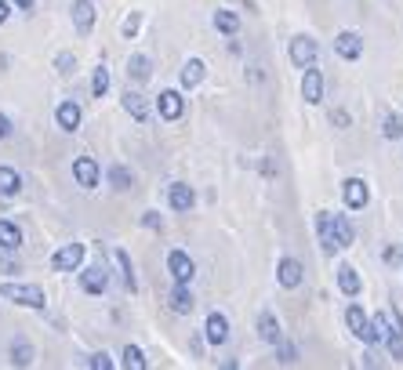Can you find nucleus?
Here are the masks:
<instances>
[{"label": "nucleus", "instance_id": "1", "mask_svg": "<svg viewBox=\"0 0 403 370\" xmlns=\"http://www.w3.org/2000/svg\"><path fill=\"white\" fill-rule=\"evenodd\" d=\"M0 298L18 305V308H33V313H44L48 308V294L37 284H0Z\"/></svg>", "mask_w": 403, "mask_h": 370}, {"label": "nucleus", "instance_id": "2", "mask_svg": "<svg viewBox=\"0 0 403 370\" xmlns=\"http://www.w3.org/2000/svg\"><path fill=\"white\" fill-rule=\"evenodd\" d=\"M346 327L353 330V337H360L363 345H382V334L375 330V320H370L360 305H349L346 308Z\"/></svg>", "mask_w": 403, "mask_h": 370}, {"label": "nucleus", "instance_id": "3", "mask_svg": "<svg viewBox=\"0 0 403 370\" xmlns=\"http://www.w3.org/2000/svg\"><path fill=\"white\" fill-rule=\"evenodd\" d=\"M84 254H87L84 243H66V247H58V251L51 254V269L55 272H77L84 265Z\"/></svg>", "mask_w": 403, "mask_h": 370}, {"label": "nucleus", "instance_id": "4", "mask_svg": "<svg viewBox=\"0 0 403 370\" xmlns=\"http://www.w3.org/2000/svg\"><path fill=\"white\" fill-rule=\"evenodd\" d=\"M287 55H291V62L298 69H305V66H313V62L320 58V44L313 40V37H291V44H287Z\"/></svg>", "mask_w": 403, "mask_h": 370}, {"label": "nucleus", "instance_id": "5", "mask_svg": "<svg viewBox=\"0 0 403 370\" xmlns=\"http://www.w3.org/2000/svg\"><path fill=\"white\" fill-rule=\"evenodd\" d=\"M167 272L175 284H193L197 276V262L185 254V251H167Z\"/></svg>", "mask_w": 403, "mask_h": 370}, {"label": "nucleus", "instance_id": "6", "mask_svg": "<svg viewBox=\"0 0 403 370\" xmlns=\"http://www.w3.org/2000/svg\"><path fill=\"white\" fill-rule=\"evenodd\" d=\"M302 99L309 106H320L324 102V73H320L316 62H313V66H305V73H302Z\"/></svg>", "mask_w": 403, "mask_h": 370}, {"label": "nucleus", "instance_id": "7", "mask_svg": "<svg viewBox=\"0 0 403 370\" xmlns=\"http://www.w3.org/2000/svg\"><path fill=\"white\" fill-rule=\"evenodd\" d=\"M157 113H160V120H167V123L182 120V116H185V99H182V91H175V87L160 91V99H157Z\"/></svg>", "mask_w": 403, "mask_h": 370}, {"label": "nucleus", "instance_id": "8", "mask_svg": "<svg viewBox=\"0 0 403 370\" xmlns=\"http://www.w3.org/2000/svg\"><path fill=\"white\" fill-rule=\"evenodd\" d=\"M80 120H84V109H80V102H58V109H55V123L66 135H77L80 131Z\"/></svg>", "mask_w": 403, "mask_h": 370}, {"label": "nucleus", "instance_id": "9", "mask_svg": "<svg viewBox=\"0 0 403 370\" xmlns=\"http://www.w3.org/2000/svg\"><path fill=\"white\" fill-rule=\"evenodd\" d=\"M197 203V193H193V185H185V181H175L171 189H167V207L175 214H189Z\"/></svg>", "mask_w": 403, "mask_h": 370}, {"label": "nucleus", "instance_id": "10", "mask_svg": "<svg viewBox=\"0 0 403 370\" xmlns=\"http://www.w3.org/2000/svg\"><path fill=\"white\" fill-rule=\"evenodd\" d=\"M276 280H280V287H284V291L302 287V280H305L302 262H298V258H280V265H276Z\"/></svg>", "mask_w": 403, "mask_h": 370}, {"label": "nucleus", "instance_id": "11", "mask_svg": "<svg viewBox=\"0 0 403 370\" xmlns=\"http://www.w3.org/2000/svg\"><path fill=\"white\" fill-rule=\"evenodd\" d=\"M342 200H346V207H349V211H363V207L370 203V189H367V181H363V178H349V181L342 185Z\"/></svg>", "mask_w": 403, "mask_h": 370}, {"label": "nucleus", "instance_id": "12", "mask_svg": "<svg viewBox=\"0 0 403 370\" xmlns=\"http://www.w3.org/2000/svg\"><path fill=\"white\" fill-rule=\"evenodd\" d=\"M109 258H113V265L120 269V280H123V287H128L131 294H138V276H135V265H131L128 251H123V247H109Z\"/></svg>", "mask_w": 403, "mask_h": 370}, {"label": "nucleus", "instance_id": "13", "mask_svg": "<svg viewBox=\"0 0 403 370\" xmlns=\"http://www.w3.org/2000/svg\"><path fill=\"white\" fill-rule=\"evenodd\" d=\"M73 178H77V185L80 189H95L99 185V164H95V157H77L73 160Z\"/></svg>", "mask_w": 403, "mask_h": 370}, {"label": "nucleus", "instance_id": "14", "mask_svg": "<svg viewBox=\"0 0 403 370\" xmlns=\"http://www.w3.org/2000/svg\"><path fill=\"white\" fill-rule=\"evenodd\" d=\"M80 291L84 294H106L109 291V272L102 269V265H91L87 272H80Z\"/></svg>", "mask_w": 403, "mask_h": 370}, {"label": "nucleus", "instance_id": "15", "mask_svg": "<svg viewBox=\"0 0 403 370\" xmlns=\"http://www.w3.org/2000/svg\"><path fill=\"white\" fill-rule=\"evenodd\" d=\"M95 4H91V0H73V29L80 37H87L91 29H95Z\"/></svg>", "mask_w": 403, "mask_h": 370}, {"label": "nucleus", "instance_id": "16", "mask_svg": "<svg viewBox=\"0 0 403 370\" xmlns=\"http://www.w3.org/2000/svg\"><path fill=\"white\" fill-rule=\"evenodd\" d=\"M120 102H123V109H128V116H131V120H138V123H149L153 109H149V102H145V95H142V91H123V95H120Z\"/></svg>", "mask_w": 403, "mask_h": 370}, {"label": "nucleus", "instance_id": "17", "mask_svg": "<svg viewBox=\"0 0 403 370\" xmlns=\"http://www.w3.org/2000/svg\"><path fill=\"white\" fill-rule=\"evenodd\" d=\"M334 51L342 55L346 62H356V58L363 55V37L353 33V29H346V33H338V37H334Z\"/></svg>", "mask_w": 403, "mask_h": 370}, {"label": "nucleus", "instance_id": "18", "mask_svg": "<svg viewBox=\"0 0 403 370\" xmlns=\"http://www.w3.org/2000/svg\"><path fill=\"white\" fill-rule=\"evenodd\" d=\"M204 337L211 345H226L229 342V320L222 316V313H211L207 320H204Z\"/></svg>", "mask_w": 403, "mask_h": 370}, {"label": "nucleus", "instance_id": "19", "mask_svg": "<svg viewBox=\"0 0 403 370\" xmlns=\"http://www.w3.org/2000/svg\"><path fill=\"white\" fill-rule=\"evenodd\" d=\"M316 236H320V247H324V254H334V251H338V240H334V222H331V211H320V214H316Z\"/></svg>", "mask_w": 403, "mask_h": 370}, {"label": "nucleus", "instance_id": "20", "mask_svg": "<svg viewBox=\"0 0 403 370\" xmlns=\"http://www.w3.org/2000/svg\"><path fill=\"white\" fill-rule=\"evenodd\" d=\"M338 287H342L346 298H356L363 291V280H360V272L353 265H338Z\"/></svg>", "mask_w": 403, "mask_h": 370}, {"label": "nucleus", "instance_id": "21", "mask_svg": "<svg viewBox=\"0 0 403 370\" xmlns=\"http://www.w3.org/2000/svg\"><path fill=\"white\" fill-rule=\"evenodd\" d=\"M193 305H197V298L189 294V284H175V291H171V313L189 316V313H193Z\"/></svg>", "mask_w": 403, "mask_h": 370}, {"label": "nucleus", "instance_id": "22", "mask_svg": "<svg viewBox=\"0 0 403 370\" xmlns=\"http://www.w3.org/2000/svg\"><path fill=\"white\" fill-rule=\"evenodd\" d=\"M178 77H182V87H189V91H193V87H200V84H204L207 66H204L200 58H189V62L182 66V73H178Z\"/></svg>", "mask_w": 403, "mask_h": 370}, {"label": "nucleus", "instance_id": "23", "mask_svg": "<svg viewBox=\"0 0 403 370\" xmlns=\"http://www.w3.org/2000/svg\"><path fill=\"white\" fill-rule=\"evenodd\" d=\"M331 222H334V240H338V251H346V247H353V240H356V229H353V222L346 218V214H331Z\"/></svg>", "mask_w": 403, "mask_h": 370}, {"label": "nucleus", "instance_id": "24", "mask_svg": "<svg viewBox=\"0 0 403 370\" xmlns=\"http://www.w3.org/2000/svg\"><path fill=\"white\" fill-rule=\"evenodd\" d=\"M258 337H262L265 345H276V342L284 337V330H280V320H276L272 313H262V316H258Z\"/></svg>", "mask_w": 403, "mask_h": 370}, {"label": "nucleus", "instance_id": "25", "mask_svg": "<svg viewBox=\"0 0 403 370\" xmlns=\"http://www.w3.org/2000/svg\"><path fill=\"white\" fill-rule=\"evenodd\" d=\"M106 178H109V185H113L116 193H128L131 185H135V174H131L128 164H113V167L106 171Z\"/></svg>", "mask_w": 403, "mask_h": 370}, {"label": "nucleus", "instance_id": "26", "mask_svg": "<svg viewBox=\"0 0 403 370\" xmlns=\"http://www.w3.org/2000/svg\"><path fill=\"white\" fill-rule=\"evenodd\" d=\"M214 29H219L222 37H236L240 33V15L229 11V8H219L214 11Z\"/></svg>", "mask_w": 403, "mask_h": 370}, {"label": "nucleus", "instance_id": "27", "mask_svg": "<svg viewBox=\"0 0 403 370\" xmlns=\"http://www.w3.org/2000/svg\"><path fill=\"white\" fill-rule=\"evenodd\" d=\"M22 247V229L8 218H0V251H18Z\"/></svg>", "mask_w": 403, "mask_h": 370}, {"label": "nucleus", "instance_id": "28", "mask_svg": "<svg viewBox=\"0 0 403 370\" xmlns=\"http://www.w3.org/2000/svg\"><path fill=\"white\" fill-rule=\"evenodd\" d=\"M128 77H131L135 84H149V77H153V62H149L145 55H131V58H128Z\"/></svg>", "mask_w": 403, "mask_h": 370}, {"label": "nucleus", "instance_id": "29", "mask_svg": "<svg viewBox=\"0 0 403 370\" xmlns=\"http://www.w3.org/2000/svg\"><path fill=\"white\" fill-rule=\"evenodd\" d=\"M8 356H11L15 366H33V356H37V352H33V345H29V337H15Z\"/></svg>", "mask_w": 403, "mask_h": 370}, {"label": "nucleus", "instance_id": "30", "mask_svg": "<svg viewBox=\"0 0 403 370\" xmlns=\"http://www.w3.org/2000/svg\"><path fill=\"white\" fill-rule=\"evenodd\" d=\"M22 193V174L15 167H0V196H18Z\"/></svg>", "mask_w": 403, "mask_h": 370}, {"label": "nucleus", "instance_id": "31", "mask_svg": "<svg viewBox=\"0 0 403 370\" xmlns=\"http://www.w3.org/2000/svg\"><path fill=\"white\" fill-rule=\"evenodd\" d=\"M106 91H109V69L99 66L91 73V99H106Z\"/></svg>", "mask_w": 403, "mask_h": 370}, {"label": "nucleus", "instance_id": "32", "mask_svg": "<svg viewBox=\"0 0 403 370\" xmlns=\"http://www.w3.org/2000/svg\"><path fill=\"white\" fill-rule=\"evenodd\" d=\"M382 135H385L389 142H399V138H403V116L389 113V116L382 120Z\"/></svg>", "mask_w": 403, "mask_h": 370}, {"label": "nucleus", "instance_id": "33", "mask_svg": "<svg viewBox=\"0 0 403 370\" xmlns=\"http://www.w3.org/2000/svg\"><path fill=\"white\" fill-rule=\"evenodd\" d=\"M120 363L128 366V370H145V366H149V359L142 356L138 345H128V349H123V359H120Z\"/></svg>", "mask_w": 403, "mask_h": 370}, {"label": "nucleus", "instance_id": "34", "mask_svg": "<svg viewBox=\"0 0 403 370\" xmlns=\"http://www.w3.org/2000/svg\"><path fill=\"white\" fill-rule=\"evenodd\" d=\"M55 69H58L62 77H70V73L77 69V55H73V51H58V55H55Z\"/></svg>", "mask_w": 403, "mask_h": 370}, {"label": "nucleus", "instance_id": "35", "mask_svg": "<svg viewBox=\"0 0 403 370\" xmlns=\"http://www.w3.org/2000/svg\"><path fill=\"white\" fill-rule=\"evenodd\" d=\"M276 349H280L276 356H280V363H284V366H287V363H298V349H294L291 342H284V337H280V342H276Z\"/></svg>", "mask_w": 403, "mask_h": 370}, {"label": "nucleus", "instance_id": "36", "mask_svg": "<svg viewBox=\"0 0 403 370\" xmlns=\"http://www.w3.org/2000/svg\"><path fill=\"white\" fill-rule=\"evenodd\" d=\"M87 366H91V370H113V366H116V359H113L109 352H95V356L87 359Z\"/></svg>", "mask_w": 403, "mask_h": 370}, {"label": "nucleus", "instance_id": "37", "mask_svg": "<svg viewBox=\"0 0 403 370\" xmlns=\"http://www.w3.org/2000/svg\"><path fill=\"white\" fill-rule=\"evenodd\" d=\"M138 26H142V11H131V18H128V22H123V37H128V40H131V37L138 33Z\"/></svg>", "mask_w": 403, "mask_h": 370}, {"label": "nucleus", "instance_id": "38", "mask_svg": "<svg viewBox=\"0 0 403 370\" xmlns=\"http://www.w3.org/2000/svg\"><path fill=\"white\" fill-rule=\"evenodd\" d=\"M142 225L153 229V232H160V229H164V222H160V214H157V211H145V214H142Z\"/></svg>", "mask_w": 403, "mask_h": 370}, {"label": "nucleus", "instance_id": "39", "mask_svg": "<svg viewBox=\"0 0 403 370\" xmlns=\"http://www.w3.org/2000/svg\"><path fill=\"white\" fill-rule=\"evenodd\" d=\"M15 135V128H11V116L8 113H0V142H8Z\"/></svg>", "mask_w": 403, "mask_h": 370}, {"label": "nucleus", "instance_id": "40", "mask_svg": "<svg viewBox=\"0 0 403 370\" xmlns=\"http://www.w3.org/2000/svg\"><path fill=\"white\" fill-rule=\"evenodd\" d=\"M331 123H338V128H349V113H346V109H334V113H331Z\"/></svg>", "mask_w": 403, "mask_h": 370}, {"label": "nucleus", "instance_id": "41", "mask_svg": "<svg viewBox=\"0 0 403 370\" xmlns=\"http://www.w3.org/2000/svg\"><path fill=\"white\" fill-rule=\"evenodd\" d=\"M11 4H15L18 11H26V15H29V11H33V4H37V0H11Z\"/></svg>", "mask_w": 403, "mask_h": 370}, {"label": "nucleus", "instance_id": "42", "mask_svg": "<svg viewBox=\"0 0 403 370\" xmlns=\"http://www.w3.org/2000/svg\"><path fill=\"white\" fill-rule=\"evenodd\" d=\"M11 18V4H8V0H0V26H4Z\"/></svg>", "mask_w": 403, "mask_h": 370}, {"label": "nucleus", "instance_id": "43", "mask_svg": "<svg viewBox=\"0 0 403 370\" xmlns=\"http://www.w3.org/2000/svg\"><path fill=\"white\" fill-rule=\"evenodd\" d=\"M382 258H385L389 265H396V262H399V251H396V247H385V254H382Z\"/></svg>", "mask_w": 403, "mask_h": 370}]
</instances>
